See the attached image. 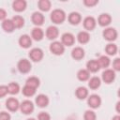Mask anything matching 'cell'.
I'll list each match as a JSON object with an SVG mask.
<instances>
[{
	"instance_id": "1",
	"label": "cell",
	"mask_w": 120,
	"mask_h": 120,
	"mask_svg": "<svg viewBox=\"0 0 120 120\" xmlns=\"http://www.w3.org/2000/svg\"><path fill=\"white\" fill-rule=\"evenodd\" d=\"M51 20L52 22L59 24L62 23L66 20V13L63 9H53L52 12L51 13Z\"/></svg>"
},
{
	"instance_id": "2",
	"label": "cell",
	"mask_w": 120,
	"mask_h": 120,
	"mask_svg": "<svg viewBox=\"0 0 120 120\" xmlns=\"http://www.w3.org/2000/svg\"><path fill=\"white\" fill-rule=\"evenodd\" d=\"M50 51L55 55H61L65 52V46L60 41H53L50 45Z\"/></svg>"
},
{
	"instance_id": "3",
	"label": "cell",
	"mask_w": 120,
	"mask_h": 120,
	"mask_svg": "<svg viewBox=\"0 0 120 120\" xmlns=\"http://www.w3.org/2000/svg\"><path fill=\"white\" fill-rule=\"evenodd\" d=\"M103 38L108 41H113L117 38V31L112 27L105 28L102 32Z\"/></svg>"
},
{
	"instance_id": "4",
	"label": "cell",
	"mask_w": 120,
	"mask_h": 120,
	"mask_svg": "<svg viewBox=\"0 0 120 120\" xmlns=\"http://www.w3.org/2000/svg\"><path fill=\"white\" fill-rule=\"evenodd\" d=\"M17 68H18V70H19L21 73H28V72L31 70L32 65H31V63H30L29 60L23 58V59H21V60L18 62Z\"/></svg>"
},
{
	"instance_id": "5",
	"label": "cell",
	"mask_w": 120,
	"mask_h": 120,
	"mask_svg": "<svg viewBox=\"0 0 120 120\" xmlns=\"http://www.w3.org/2000/svg\"><path fill=\"white\" fill-rule=\"evenodd\" d=\"M29 57L34 62H39L43 58V51L40 48H33L29 52Z\"/></svg>"
},
{
	"instance_id": "6",
	"label": "cell",
	"mask_w": 120,
	"mask_h": 120,
	"mask_svg": "<svg viewBox=\"0 0 120 120\" xmlns=\"http://www.w3.org/2000/svg\"><path fill=\"white\" fill-rule=\"evenodd\" d=\"M101 78L103 80L104 82L106 83H111L114 81L115 79V71L113 69H110V68H107L105 69L103 72H102V75H101Z\"/></svg>"
},
{
	"instance_id": "7",
	"label": "cell",
	"mask_w": 120,
	"mask_h": 120,
	"mask_svg": "<svg viewBox=\"0 0 120 120\" xmlns=\"http://www.w3.org/2000/svg\"><path fill=\"white\" fill-rule=\"evenodd\" d=\"M87 104L89 107L93 108V109H96V108H98L101 104V98L98 95H91L88 97L87 98Z\"/></svg>"
},
{
	"instance_id": "8",
	"label": "cell",
	"mask_w": 120,
	"mask_h": 120,
	"mask_svg": "<svg viewBox=\"0 0 120 120\" xmlns=\"http://www.w3.org/2000/svg\"><path fill=\"white\" fill-rule=\"evenodd\" d=\"M20 110L24 114L32 113V112L34 111V104L30 100H23L20 104Z\"/></svg>"
},
{
	"instance_id": "9",
	"label": "cell",
	"mask_w": 120,
	"mask_h": 120,
	"mask_svg": "<svg viewBox=\"0 0 120 120\" xmlns=\"http://www.w3.org/2000/svg\"><path fill=\"white\" fill-rule=\"evenodd\" d=\"M6 107L10 112H16L20 108L19 100L17 98H9L6 101Z\"/></svg>"
},
{
	"instance_id": "10",
	"label": "cell",
	"mask_w": 120,
	"mask_h": 120,
	"mask_svg": "<svg viewBox=\"0 0 120 120\" xmlns=\"http://www.w3.org/2000/svg\"><path fill=\"white\" fill-rule=\"evenodd\" d=\"M75 42V37L71 33H64L61 37V43L64 46H71Z\"/></svg>"
},
{
	"instance_id": "11",
	"label": "cell",
	"mask_w": 120,
	"mask_h": 120,
	"mask_svg": "<svg viewBox=\"0 0 120 120\" xmlns=\"http://www.w3.org/2000/svg\"><path fill=\"white\" fill-rule=\"evenodd\" d=\"M82 22H83V27L86 30H89V31L93 30L96 27V24H97V22H96L95 18L92 17V16H88V17L84 18Z\"/></svg>"
},
{
	"instance_id": "12",
	"label": "cell",
	"mask_w": 120,
	"mask_h": 120,
	"mask_svg": "<svg viewBox=\"0 0 120 120\" xmlns=\"http://www.w3.org/2000/svg\"><path fill=\"white\" fill-rule=\"evenodd\" d=\"M58 34H59L58 28L54 25H51L46 29V37L51 40L55 39L58 37Z\"/></svg>"
},
{
	"instance_id": "13",
	"label": "cell",
	"mask_w": 120,
	"mask_h": 120,
	"mask_svg": "<svg viewBox=\"0 0 120 120\" xmlns=\"http://www.w3.org/2000/svg\"><path fill=\"white\" fill-rule=\"evenodd\" d=\"M32 44V38L28 35H22L19 38V45L24 49H27L31 46Z\"/></svg>"
},
{
	"instance_id": "14",
	"label": "cell",
	"mask_w": 120,
	"mask_h": 120,
	"mask_svg": "<svg viewBox=\"0 0 120 120\" xmlns=\"http://www.w3.org/2000/svg\"><path fill=\"white\" fill-rule=\"evenodd\" d=\"M112 22V17L110 16V14L108 13H102L99 15L98 19V22L100 26H107L111 23Z\"/></svg>"
},
{
	"instance_id": "15",
	"label": "cell",
	"mask_w": 120,
	"mask_h": 120,
	"mask_svg": "<svg viewBox=\"0 0 120 120\" xmlns=\"http://www.w3.org/2000/svg\"><path fill=\"white\" fill-rule=\"evenodd\" d=\"M31 20H32V22L35 24V25H41L43 22H44V15L40 12H34L32 14V17H31Z\"/></svg>"
},
{
	"instance_id": "16",
	"label": "cell",
	"mask_w": 120,
	"mask_h": 120,
	"mask_svg": "<svg viewBox=\"0 0 120 120\" xmlns=\"http://www.w3.org/2000/svg\"><path fill=\"white\" fill-rule=\"evenodd\" d=\"M36 104L40 107V108H43V107H46L48 106L49 104V98L46 96V95H43V94H40L38 95L37 98H36Z\"/></svg>"
},
{
	"instance_id": "17",
	"label": "cell",
	"mask_w": 120,
	"mask_h": 120,
	"mask_svg": "<svg viewBox=\"0 0 120 120\" xmlns=\"http://www.w3.org/2000/svg\"><path fill=\"white\" fill-rule=\"evenodd\" d=\"M84 56V50L82 47H75L71 51V57L75 60H81Z\"/></svg>"
},
{
	"instance_id": "18",
	"label": "cell",
	"mask_w": 120,
	"mask_h": 120,
	"mask_svg": "<svg viewBox=\"0 0 120 120\" xmlns=\"http://www.w3.org/2000/svg\"><path fill=\"white\" fill-rule=\"evenodd\" d=\"M86 69L89 71V72H93V73H95V72H98V70H99V65H98V61L97 60H95V59H92V60H89L87 63H86Z\"/></svg>"
},
{
	"instance_id": "19",
	"label": "cell",
	"mask_w": 120,
	"mask_h": 120,
	"mask_svg": "<svg viewBox=\"0 0 120 120\" xmlns=\"http://www.w3.org/2000/svg\"><path fill=\"white\" fill-rule=\"evenodd\" d=\"M12 8L15 11L21 12L26 8V2L24 0H16L12 4Z\"/></svg>"
},
{
	"instance_id": "20",
	"label": "cell",
	"mask_w": 120,
	"mask_h": 120,
	"mask_svg": "<svg viewBox=\"0 0 120 120\" xmlns=\"http://www.w3.org/2000/svg\"><path fill=\"white\" fill-rule=\"evenodd\" d=\"M2 28L5 32H8V33H11L13 32V30L15 29L14 27V24L11 21V19H6L3 21L2 22Z\"/></svg>"
},
{
	"instance_id": "21",
	"label": "cell",
	"mask_w": 120,
	"mask_h": 120,
	"mask_svg": "<svg viewBox=\"0 0 120 120\" xmlns=\"http://www.w3.org/2000/svg\"><path fill=\"white\" fill-rule=\"evenodd\" d=\"M77 39L79 41V43L81 44H85L90 40V35L88 32L86 31H81L79 32V34L77 35Z\"/></svg>"
},
{
	"instance_id": "22",
	"label": "cell",
	"mask_w": 120,
	"mask_h": 120,
	"mask_svg": "<svg viewBox=\"0 0 120 120\" xmlns=\"http://www.w3.org/2000/svg\"><path fill=\"white\" fill-rule=\"evenodd\" d=\"M43 36H44V32L41 28L39 27H35L33 28L32 30V33H31V37L32 38H34L35 40H41L43 38Z\"/></svg>"
},
{
	"instance_id": "23",
	"label": "cell",
	"mask_w": 120,
	"mask_h": 120,
	"mask_svg": "<svg viewBox=\"0 0 120 120\" xmlns=\"http://www.w3.org/2000/svg\"><path fill=\"white\" fill-rule=\"evenodd\" d=\"M68 22L71 24H78L81 22V20H82V16H81V14L79 12L73 11V12H71L68 15Z\"/></svg>"
},
{
	"instance_id": "24",
	"label": "cell",
	"mask_w": 120,
	"mask_h": 120,
	"mask_svg": "<svg viewBox=\"0 0 120 120\" xmlns=\"http://www.w3.org/2000/svg\"><path fill=\"white\" fill-rule=\"evenodd\" d=\"M75 95L79 99H84L87 98L88 96V90L84 87V86H80L76 89L75 91Z\"/></svg>"
},
{
	"instance_id": "25",
	"label": "cell",
	"mask_w": 120,
	"mask_h": 120,
	"mask_svg": "<svg viewBox=\"0 0 120 120\" xmlns=\"http://www.w3.org/2000/svg\"><path fill=\"white\" fill-rule=\"evenodd\" d=\"M77 78L81 82H85V81L89 80V78H90V72L87 69H84V68L80 69L77 72Z\"/></svg>"
},
{
	"instance_id": "26",
	"label": "cell",
	"mask_w": 120,
	"mask_h": 120,
	"mask_svg": "<svg viewBox=\"0 0 120 120\" xmlns=\"http://www.w3.org/2000/svg\"><path fill=\"white\" fill-rule=\"evenodd\" d=\"M101 84V81H100V78L97 77V76H94L92 78L89 79L88 81V86L91 88V89H98Z\"/></svg>"
},
{
	"instance_id": "27",
	"label": "cell",
	"mask_w": 120,
	"mask_h": 120,
	"mask_svg": "<svg viewBox=\"0 0 120 120\" xmlns=\"http://www.w3.org/2000/svg\"><path fill=\"white\" fill-rule=\"evenodd\" d=\"M25 85H28L30 87H33L35 89H37V87L39 86V79L37 78V77H29L27 80H26V82H25Z\"/></svg>"
},
{
	"instance_id": "28",
	"label": "cell",
	"mask_w": 120,
	"mask_h": 120,
	"mask_svg": "<svg viewBox=\"0 0 120 120\" xmlns=\"http://www.w3.org/2000/svg\"><path fill=\"white\" fill-rule=\"evenodd\" d=\"M13 24H14V27L15 28H21L23 26L24 24V19L22 17V16H19V15H16L14 16L12 19H11Z\"/></svg>"
},
{
	"instance_id": "29",
	"label": "cell",
	"mask_w": 120,
	"mask_h": 120,
	"mask_svg": "<svg viewBox=\"0 0 120 120\" xmlns=\"http://www.w3.org/2000/svg\"><path fill=\"white\" fill-rule=\"evenodd\" d=\"M97 61H98V63L99 65V68H108L110 63H111L110 58L108 56H106V55H101Z\"/></svg>"
},
{
	"instance_id": "30",
	"label": "cell",
	"mask_w": 120,
	"mask_h": 120,
	"mask_svg": "<svg viewBox=\"0 0 120 120\" xmlns=\"http://www.w3.org/2000/svg\"><path fill=\"white\" fill-rule=\"evenodd\" d=\"M38 6L41 11H48L51 8V2L49 0H39Z\"/></svg>"
},
{
	"instance_id": "31",
	"label": "cell",
	"mask_w": 120,
	"mask_h": 120,
	"mask_svg": "<svg viewBox=\"0 0 120 120\" xmlns=\"http://www.w3.org/2000/svg\"><path fill=\"white\" fill-rule=\"evenodd\" d=\"M7 86H8V92L11 95H16L20 91V85L17 82H10Z\"/></svg>"
},
{
	"instance_id": "32",
	"label": "cell",
	"mask_w": 120,
	"mask_h": 120,
	"mask_svg": "<svg viewBox=\"0 0 120 120\" xmlns=\"http://www.w3.org/2000/svg\"><path fill=\"white\" fill-rule=\"evenodd\" d=\"M105 52L108 55H114L117 52V46L114 43H109L105 47Z\"/></svg>"
},
{
	"instance_id": "33",
	"label": "cell",
	"mask_w": 120,
	"mask_h": 120,
	"mask_svg": "<svg viewBox=\"0 0 120 120\" xmlns=\"http://www.w3.org/2000/svg\"><path fill=\"white\" fill-rule=\"evenodd\" d=\"M22 94H23L25 97H32V96L35 95L36 89L33 88V87H30V86H28V85H24V86L22 87Z\"/></svg>"
},
{
	"instance_id": "34",
	"label": "cell",
	"mask_w": 120,
	"mask_h": 120,
	"mask_svg": "<svg viewBox=\"0 0 120 120\" xmlns=\"http://www.w3.org/2000/svg\"><path fill=\"white\" fill-rule=\"evenodd\" d=\"M97 115L95 113V112L91 111V110H87L85 111L84 114H83V119L84 120H96Z\"/></svg>"
},
{
	"instance_id": "35",
	"label": "cell",
	"mask_w": 120,
	"mask_h": 120,
	"mask_svg": "<svg viewBox=\"0 0 120 120\" xmlns=\"http://www.w3.org/2000/svg\"><path fill=\"white\" fill-rule=\"evenodd\" d=\"M38 120H51V116L48 112H41L38 113Z\"/></svg>"
},
{
	"instance_id": "36",
	"label": "cell",
	"mask_w": 120,
	"mask_h": 120,
	"mask_svg": "<svg viewBox=\"0 0 120 120\" xmlns=\"http://www.w3.org/2000/svg\"><path fill=\"white\" fill-rule=\"evenodd\" d=\"M112 68L114 71H119L120 70V59L119 58H115L112 62Z\"/></svg>"
},
{
	"instance_id": "37",
	"label": "cell",
	"mask_w": 120,
	"mask_h": 120,
	"mask_svg": "<svg viewBox=\"0 0 120 120\" xmlns=\"http://www.w3.org/2000/svg\"><path fill=\"white\" fill-rule=\"evenodd\" d=\"M8 86L7 85H0V98H4L8 94Z\"/></svg>"
},
{
	"instance_id": "38",
	"label": "cell",
	"mask_w": 120,
	"mask_h": 120,
	"mask_svg": "<svg viewBox=\"0 0 120 120\" xmlns=\"http://www.w3.org/2000/svg\"><path fill=\"white\" fill-rule=\"evenodd\" d=\"M0 120H10V114L7 112H0Z\"/></svg>"
},
{
	"instance_id": "39",
	"label": "cell",
	"mask_w": 120,
	"mask_h": 120,
	"mask_svg": "<svg viewBox=\"0 0 120 120\" xmlns=\"http://www.w3.org/2000/svg\"><path fill=\"white\" fill-rule=\"evenodd\" d=\"M98 0H84L83 1V4L87 7H94L98 4Z\"/></svg>"
},
{
	"instance_id": "40",
	"label": "cell",
	"mask_w": 120,
	"mask_h": 120,
	"mask_svg": "<svg viewBox=\"0 0 120 120\" xmlns=\"http://www.w3.org/2000/svg\"><path fill=\"white\" fill-rule=\"evenodd\" d=\"M6 16H7V12L5 9L0 8V21H4L6 20Z\"/></svg>"
},
{
	"instance_id": "41",
	"label": "cell",
	"mask_w": 120,
	"mask_h": 120,
	"mask_svg": "<svg viewBox=\"0 0 120 120\" xmlns=\"http://www.w3.org/2000/svg\"><path fill=\"white\" fill-rule=\"evenodd\" d=\"M112 120H120V116H119V115H114V116L112 118Z\"/></svg>"
},
{
	"instance_id": "42",
	"label": "cell",
	"mask_w": 120,
	"mask_h": 120,
	"mask_svg": "<svg viewBox=\"0 0 120 120\" xmlns=\"http://www.w3.org/2000/svg\"><path fill=\"white\" fill-rule=\"evenodd\" d=\"M119 104H120V102H117V103H116V111H117V112H119V109H118Z\"/></svg>"
},
{
	"instance_id": "43",
	"label": "cell",
	"mask_w": 120,
	"mask_h": 120,
	"mask_svg": "<svg viewBox=\"0 0 120 120\" xmlns=\"http://www.w3.org/2000/svg\"><path fill=\"white\" fill-rule=\"evenodd\" d=\"M26 120H36L35 118H28V119H26Z\"/></svg>"
}]
</instances>
